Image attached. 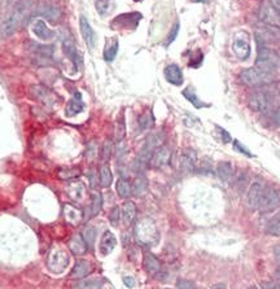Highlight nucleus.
I'll list each match as a JSON object with an SVG mask.
<instances>
[{
    "label": "nucleus",
    "mask_w": 280,
    "mask_h": 289,
    "mask_svg": "<svg viewBox=\"0 0 280 289\" xmlns=\"http://www.w3.org/2000/svg\"><path fill=\"white\" fill-rule=\"evenodd\" d=\"M29 8L30 3H27V2H22V3L18 4V6L9 13L8 17L4 18V20L2 21V23H0V37L7 38L15 34L23 23V20L26 17Z\"/></svg>",
    "instance_id": "1"
},
{
    "label": "nucleus",
    "mask_w": 280,
    "mask_h": 289,
    "mask_svg": "<svg viewBox=\"0 0 280 289\" xmlns=\"http://www.w3.org/2000/svg\"><path fill=\"white\" fill-rule=\"evenodd\" d=\"M280 57L274 49L269 48L266 44L258 43V55L256 58V68L266 73H274L279 67Z\"/></svg>",
    "instance_id": "2"
},
{
    "label": "nucleus",
    "mask_w": 280,
    "mask_h": 289,
    "mask_svg": "<svg viewBox=\"0 0 280 289\" xmlns=\"http://www.w3.org/2000/svg\"><path fill=\"white\" fill-rule=\"evenodd\" d=\"M240 79L246 86L256 87L271 83L274 81V75H272V73H266L254 67L249 68V69H244L243 72L240 73Z\"/></svg>",
    "instance_id": "3"
},
{
    "label": "nucleus",
    "mask_w": 280,
    "mask_h": 289,
    "mask_svg": "<svg viewBox=\"0 0 280 289\" xmlns=\"http://www.w3.org/2000/svg\"><path fill=\"white\" fill-rule=\"evenodd\" d=\"M162 143H164V136L161 134H150L145 139L144 144H143L136 159L142 162V164H144V165H147V162L150 161L153 153L161 147Z\"/></svg>",
    "instance_id": "4"
},
{
    "label": "nucleus",
    "mask_w": 280,
    "mask_h": 289,
    "mask_svg": "<svg viewBox=\"0 0 280 289\" xmlns=\"http://www.w3.org/2000/svg\"><path fill=\"white\" fill-rule=\"evenodd\" d=\"M68 265H69V254L65 252V249L57 248V246L51 249L48 254V261H47V266H48L49 271L60 274L67 269Z\"/></svg>",
    "instance_id": "5"
},
{
    "label": "nucleus",
    "mask_w": 280,
    "mask_h": 289,
    "mask_svg": "<svg viewBox=\"0 0 280 289\" xmlns=\"http://www.w3.org/2000/svg\"><path fill=\"white\" fill-rule=\"evenodd\" d=\"M135 236L136 239H138L139 243L144 244V245H150V244L156 243L157 240L156 226L148 219L142 220V222L136 226Z\"/></svg>",
    "instance_id": "6"
},
{
    "label": "nucleus",
    "mask_w": 280,
    "mask_h": 289,
    "mask_svg": "<svg viewBox=\"0 0 280 289\" xmlns=\"http://www.w3.org/2000/svg\"><path fill=\"white\" fill-rule=\"evenodd\" d=\"M280 204V194L275 189L274 187H266L262 189V195H261L260 205H258V210L261 213H271L272 210L279 206Z\"/></svg>",
    "instance_id": "7"
},
{
    "label": "nucleus",
    "mask_w": 280,
    "mask_h": 289,
    "mask_svg": "<svg viewBox=\"0 0 280 289\" xmlns=\"http://www.w3.org/2000/svg\"><path fill=\"white\" fill-rule=\"evenodd\" d=\"M274 105V96L267 91H258L254 92L249 99V107L258 113L269 112Z\"/></svg>",
    "instance_id": "8"
},
{
    "label": "nucleus",
    "mask_w": 280,
    "mask_h": 289,
    "mask_svg": "<svg viewBox=\"0 0 280 289\" xmlns=\"http://www.w3.org/2000/svg\"><path fill=\"white\" fill-rule=\"evenodd\" d=\"M258 17L265 25H271V26H280V12L272 6L271 2H262L258 11Z\"/></svg>",
    "instance_id": "9"
},
{
    "label": "nucleus",
    "mask_w": 280,
    "mask_h": 289,
    "mask_svg": "<svg viewBox=\"0 0 280 289\" xmlns=\"http://www.w3.org/2000/svg\"><path fill=\"white\" fill-rule=\"evenodd\" d=\"M277 39H280V30L277 26L265 25L256 31V41L260 44L271 43V42H276Z\"/></svg>",
    "instance_id": "10"
},
{
    "label": "nucleus",
    "mask_w": 280,
    "mask_h": 289,
    "mask_svg": "<svg viewBox=\"0 0 280 289\" xmlns=\"http://www.w3.org/2000/svg\"><path fill=\"white\" fill-rule=\"evenodd\" d=\"M197 154L194 149L191 148H185L182 150L179 157V166L182 173L190 174L192 171H195L196 168V161H197Z\"/></svg>",
    "instance_id": "11"
},
{
    "label": "nucleus",
    "mask_w": 280,
    "mask_h": 289,
    "mask_svg": "<svg viewBox=\"0 0 280 289\" xmlns=\"http://www.w3.org/2000/svg\"><path fill=\"white\" fill-rule=\"evenodd\" d=\"M170 158H171L170 149H169L168 147H164V145H161V147H160L159 149L154 152L153 156H152V158H150L149 162H150V165H152V168L161 169V168H164V166L169 165Z\"/></svg>",
    "instance_id": "12"
},
{
    "label": "nucleus",
    "mask_w": 280,
    "mask_h": 289,
    "mask_svg": "<svg viewBox=\"0 0 280 289\" xmlns=\"http://www.w3.org/2000/svg\"><path fill=\"white\" fill-rule=\"evenodd\" d=\"M79 29H81L82 38L86 42L88 49H92L96 44V34L84 16H81V18H79Z\"/></svg>",
    "instance_id": "13"
},
{
    "label": "nucleus",
    "mask_w": 280,
    "mask_h": 289,
    "mask_svg": "<svg viewBox=\"0 0 280 289\" xmlns=\"http://www.w3.org/2000/svg\"><path fill=\"white\" fill-rule=\"evenodd\" d=\"M63 213L65 220L72 226H78L83 220V213H82L81 209L75 208L74 205H70V204L64 205Z\"/></svg>",
    "instance_id": "14"
},
{
    "label": "nucleus",
    "mask_w": 280,
    "mask_h": 289,
    "mask_svg": "<svg viewBox=\"0 0 280 289\" xmlns=\"http://www.w3.org/2000/svg\"><path fill=\"white\" fill-rule=\"evenodd\" d=\"M165 78L169 83L174 84V86H180L183 83V73L178 65L170 64L165 68Z\"/></svg>",
    "instance_id": "15"
},
{
    "label": "nucleus",
    "mask_w": 280,
    "mask_h": 289,
    "mask_svg": "<svg viewBox=\"0 0 280 289\" xmlns=\"http://www.w3.org/2000/svg\"><path fill=\"white\" fill-rule=\"evenodd\" d=\"M262 184L260 182H256L251 185L248 191V197H246V201H248L249 208L256 210L258 209V205H260V200H261V195H262Z\"/></svg>",
    "instance_id": "16"
},
{
    "label": "nucleus",
    "mask_w": 280,
    "mask_h": 289,
    "mask_svg": "<svg viewBox=\"0 0 280 289\" xmlns=\"http://www.w3.org/2000/svg\"><path fill=\"white\" fill-rule=\"evenodd\" d=\"M32 31L34 33V35H37L39 39L42 41H51L53 38V31L51 29H48L46 25V22L42 20H35L32 23Z\"/></svg>",
    "instance_id": "17"
},
{
    "label": "nucleus",
    "mask_w": 280,
    "mask_h": 289,
    "mask_svg": "<svg viewBox=\"0 0 280 289\" xmlns=\"http://www.w3.org/2000/svg\"><path fill=\"white\" fill-rule=\"evenodd\" d=\"M143 267L150 275H157L161 272V263L152 253L145 252L143 255Z\"/></svg>",
    "instance_id": "18"
},
{
    "label": "nucleus",
    "mask_w": 280,
    "mask_h": 289,
    "mask_svg": "<svg viewBox=\"0 0 280 289\" xmlns=\"http://www.w3.org/2000/svg\"><path fill=\"white\" fill-rule=\"evenodd\" d=\"M117 245L116 236L110 231H105L100 240V253L103 255H108L114 250Z\"/></svg>",
    "instance_id": "19"
},
{
    "label": "nucleus",
    "mask_w": 280,
    "mask_h": 289,
    "mask_svg": "<svg viewBox=\"0 0 280 289\" xmlns=\"http://www.w3.org/2000/svg\"><path fill=\"white\" fill-rule=\"evenodd\" d=\"M69 249H70V252H72L74 255H83L84 253L87 252L88 246H87V244H86V241H84L82 234H75L74 236L70 239Z\"/></svg>",
    "instance_id": "20"
},
{
    "label": "nucleus",
    "mask_w": 280,
    "mask_h": 289,
    "mask_svg": "<svg viewBox=\"0 0 280 289\" xmlns=\"http://www.w3.org/2000/svg\"><path fill=\"white\" fill-rule=\"evenodd\" d=\"M63 49H64V52H65V55H67L68 57L72 60L73 64H74L75 70H78L79 67H81L82 58H81V56H79L77 48H75L74 43H73V42H70V41H64Z\"/></svg>",
    "instance_id": "21"
},
{
    "label": "nucleus",
    "mask_w": 280,
    "mask_h": 289,
    "mask_svg": "<svg viewBox=\"0 0 280 289\" xmlns=\"http://www.w3.org/2000/svg\"><path fill=\"white\" fill-rule=\"evenodd\" d=\"M119 17H121L122 20L114 18V22H113V25H121L122 27H129V29H134V27L138 25L139 20L142 18V15H140V13H126V15H121Z\"/></svg>",
    "instance_id": "22"
},
{
    "label": "nucleus",
    "mask_w": 280,
    "mask_h": 289,
    "mask_svg": "<svg viewBox=\"0 0 280 289\" xmlns=\"http://www.w3.org/2000/svg\"><path fill=\"white\" fill-rule=\"evenodd\" d=\"M91 272V265L87 261L79 260L78 262L75 263L73 267L72 272H70V278L74 279H83L86 278L87 275Z\"/></svg>",
    "instance_id": "23"
},
{
    "label": "nucleus",
    "mask_w": 280,
    "mask_h": 289,
    "mask_svg": "<svg viewBox=\"0 0 280 289\" xmlns=\"http://www.w3.org/2000/svg\"><path fill=\"white\" fill-rule=\"evenodd\" d=\"M232 49L240 60H246L251 56V44L243 39H236L232 43Z\"/></svg>",
    "instance_id": "24"
},
{
    "label": "nucleus",
    "mask_w": 280,
    "mask_h": 289,
    "mask_svg": "<svg viewBox=\"0 0 280 289\" xmlns=\"http://www.w3.org/2000/svg\"><path fill=\"white\" fill-rule=\"evenodd\" d=\"M67 194L72 197L74 201H82L86 195V188L82 182H73L67 187Z\"/></svg>",
    "instance_id": "25"
},
{
    "label": "nucleus",
    "mask_w": 280,
    "mask_h": 289,
    "mask_svg": "<svg viewBox=\"0 0 280 289\" xmlns=\"http://www.w3.org/2000/svg\"><path fill=\"white\" fill-rule=\"evenodd\" d=\"M122 219L126 226H131L136 219V206L133 201H126L122 205Z\"/></svg>",
    "instance_id": "26"
},
{
    "label": "nucleus",
    "mask_w": 280,
    "mask_h": 289,
    "mask_svg": "<svg viewBox=\"0 0 280 289\" xmlns=\"http://www.w3.org/2000/svg\"><path fill=\"white\" fill-rule=\"evenodd\" d=\"M83 108H84V105H83V103H82L81 95L77 92L74 98H73L72 100L68 103L65 112H67L68 117H74V116H77L78 113H81L82 110H83Z\"/></svg>",
    "instance_id": "27"
},
{
    "label": "nucleus",
    "mask_w": 280,
    "mask_h": 289,
    "mask_svg": "<svg viewBox=\"0 0 280 289\" xmlns=\"http://www.w3.org/2000/svg\"><path fill=\"white\" fill-rule=\"evenodd\" d=\"M117 52H118V41H117V38H113L110 39L109 42L107 43L104 48V53H103V57L107 62H112L114 58H116Z\"/></svg>",
    "instance_id": "28"
},
{
    "label": "nucleus",
    "mask_w": 280,
    "mask_h": 289,
    "mask_svg": "<svg viewBox=\"0 0 280 289\" xmlns=\"http://www.w3.org/2000/svg\"><path fill=\"white\" fill-rule=\"evenodd\" d=\"M147 187L148 182L144 175H138V177L134 179L133 185H131V194L136 197L142 196V195L147 191Z\"/></svg>",
    "instance_id": "29"
},
{
    "label": "nucleus",
    "mask_w": 280,
    "mask_h": 289,
    "mask_svg": "<svg viewBox=\"0 0 280 289\" xmlns=\"http://www.w3.org/2000/svg\"><path fill=\"white\" fill-rule=\"evenodd\" d=\"M113 174L107 165H103L99 170V183L103 188H108L112 185Z\"/></svg>",
    "instance_id": "30"
},
{
    "label": "nucleus",
    "mask_w": 280,
    "mask_h": 289,
    "mask_svg": "<svg viewBox=\"0 0 280 289\" xmlns=\"http://www.w3.org/2000/svg\"><path fill=\"white\" fill-rule=\"evenodd\" d=\"M217 174L221 180L227 182L231 179L232 177V166L230 162H220V165L217 168Z\"/></svg>",
    "instance_id": "31"
},
{
    "label": "nucleus",
    "mask_w": 280,
    "mask_h": 289,
    "mask_svg": "<svg viewBox=\"0 0 280 289\" xmlns=\"http://www.w3.org/2000/svg\"><path fill=\"white\" fill-rule=\"evenodd\" d=\"M117 194H118L119 197L122 199H127V197L131 196V184L130 182L125 178H121L117 182Z\"/></svg>",
    "instance_id": "32"
},
{
    "label": "nucleus",
    "mask_w": 280,
    "mask_h": 289,
    "mask_svg": "<svg viewBox=\"0 0 280 289\" xmlns=\"http://www.w3.org/2000/svg\"><path fill=\"white\" fill-rule=\"evenodd\" d=\"M37 15L43 16V17L48 18V20L55 22V21L58 18V16H60V11H58V9L53 6H44V7H42L41 11H38Z\"/></svg>",
    "instance_id": "33"
},
{
    "label": "nucleus",
    "mask_w": 280,
    "mask_h": 289,
    "mask_svg": "<svg viewBox=\"0 0 280 289\" xmlns=\"http://www.w3.org/2000/svg\"><path fill=\"white\" fill-rule=\"evenodd\" d=\"M183 96H184V98L187 99V100L191 103V104H194L195 108H205V107H208V105H206L205 103H202L201 100H200V99L197 98L196 93H195V91H194V88H192V87H188V88H185V90L183 91Z\"/></svg>",
    "instance_id": "34"
},
{
    "label": "nucleus",
    "mask_w": 280,
    "mask_h": 289,
    "mask_svg": "<svg viewBox=\"0 0 280 289\" xmlns=\"http://www.w3.org/2000/svg\"><path fill=\"white\" fill-rule=\"evenodd\" d=\"M34 90H37V92H35L37 93V98L39 99L42 103H44V104L47 105L53 104V95L51 92H48L44 87L35 86Z\"/></svg>",
    "instance_id": "35"
},
{
    "label": "nucleus",
    "mask_w": 280,
    "mask_h": 289,
    "mask_svg": "<svg viewBox=\"0 0 280 289\" xmlns=\"http://www.w3.org/2000/svg\"><path fill=\"white\" fill-rule=\"evenodd\" d=\"M266 232L269 235H272V236H280V213L275 215L274 218H271V220L267 223Z\"/></svg>",
    "instance_id": "36"
},
{
    "label": "nucleus",
    "mask_w": 280,
    "mask_h": 289,
    "mask_svg": "<svg viewBox=\"0 0 280 289\" xmlns=\"http://www.w3.org/2000/svg\"><path fill=\"white\" fill-rule=\"evenodd\" d=\"M82 171L79 169H61L57 173L58 179L63 180H69V179H75L81 175Z\"/></svg>",
    "instance_id": "37"
},
{
    "label": "nucleus",
    "mask_w": 280,
    "mask_h": 289,
    "mask_svg": "<svg viewBox=\"0 0 280 289\" xmlns=\"http://www.w3.org/2000/svg\"><path fill=\"white\" fill-rule=\"evenodd\" d=\"M82 236H83L84 241H86L87 246L88 249L92 250L94 249V244H95V239H96V230L94 227H86L82 232Z\"/></svg>",
    "instance_id": "38"
},
{
    "label": "nucleus",
    "mask_w": 280,
    "mask_h": 289,
    "mask_svg": "<svg viewBox=\"0 0 280 289\" xmlns=\"http://www.w3.org/2000/svg\"><path fill=\"white\" fill-rule=\"evenodd\" d=\"M153 123H154V118L150 112L144 113V114H142V116L139 117V127H140V130H148V129H150L153 126Z\"/></svg>",
    "instance_id": "39"
},
{
    "label": "nucleus",
    "mask_w": 280,
    "mask_h": 289,
    "mask_svg": "<svg viewBox=\"0 0 280 289\" xmlns=\"http://www.w3.org/2000/svg\"><path fill=\"white\" fill-rule=\"evenodd\" d=\"M112 3H113V0H96L95 7H96V9H98L99 15L100 16L108 15L110 8H112Z\"/></svg>",
    "instance_id": "40"
},
{
    "label": "nucleus",
    "mask_w": 280,
    "mask_h": 289,
    "mask_svg": "<svg viewBox=\"0 0 280 289\" xmlns=\"http://www.w3.org/2000/svg\"><path fill=\"white\" fill-rule=\"evenodd\" d=\"M103 279H90V280H81L75 284V288H101L103 286Z\"/></svg>",
    "instance_id": "41"
},
{
    "label": "nucleus",
    "mask_w": 280,
    "mask_h": 289,
    "mask_svg": "<svg viewBox=\"0 0 280 289\" xmlns=\"http://www.w3.org/2000/svg\"><path fill=\"white\" fill-rule=\"evenodd\" d=\"M103 206V197L99 192H92V205H91V214L96 215L99 214V211L101 210Z\"/></svg>",
    "instance_id": "42"
},
{
    "label": "nucleus",
    "mask_w": 280,
    "mask_h": 289,
    "mask_svg": "<svg viewBox=\"0 0 280 289\" xmlns=\"http://www.w3.org/2000/svg\"><path fill=\"white\" fill-rule=\"evenodd\" d=\"M112 150H113V142L112 140H105L103 147H101V152H100L101 161L107 162L108 159L110 158V156H112Z\"/></svg>",
    "instance_id": "43"
},
{
    "label": "nucleus",
    "mask_w": 280,
    "mask_h": 289,
    "mask_svg": "<svg viewBox=\"0 0 280 289\" xmlns=\"http://www.w3.org/2000/svg\"><path fill=\"white\" fill-rule=\"evenodd\" d=\"M116 140L117 142H121L123 139L125 134H126V126H125V118L123 114H121L118 118V121L116 122Z\"/></svg>",
    "instance_id": "44"
},
{
    "label": "nucleus",
    "mask_w": 280,
    "mask_h": 289,
    "mask_svg": "<svg viewBox=\"0 0 280 289\" xmlns=\"http://www.w3.org/2000/svg\"><path fill=\"white\" fill-rule=\"evenodd\" d=\"M119 218H121V210H119L118 206H114V208L110 210L109 222L112 223L113 226H117L119 222Z\"/></svg>",
    "instance_id": "45"
},
{
    "label": "nucleus",
    "mask_w": 280,
    "mask_h": 289,
    "mask_svg": "<svg viewBox=\"0 0 280 289\" xmlns=\"http://www.w3.org/2000/svg\"><path fill=\"white\" fill-rule=\"evenodd\" d=\"M234 148H235V150H236V152H239V153L244 154V156L254 157L253 153H251V150L246 149V148L244 147V145L241 144V143H240L239 140H235V142H234Z\"/></svg>",
    "instance_id": "46"
},
{
    "label": "nucleus",
    "mask_w": 280,
    "mask_h": 289,
    "mask_svg": "<svg viewBox=\"0 0 280 289\" xmlns=\"http://www.w3.org/2000/svg\"><path fill=\"white\" fill-rule=\"evenodd\" d=\"M178 31H179V22H176L175 25L173 26V29H171L170 34H169V37L166 38V44H171L176 39V35H178Z\"/></svg>",
    "instance_id": "47"
},
{
    "label": "nucleus",
    "mask_w": 280,
    "mask_h": 289,
    "mask_svg": "<svg viewBox=\"0 0 280 289\" xmlns=\"http://www.w3.org/2000/svg\"><path fill=\"white\" fill-rule=\"evenodd\" d=\"M176 286L178 288H196V284L192 283V281H188V280H184V279H179L178 280V283H176Z\"/></svg>",
    "instance_id": "48"
},
{
    "label": "nucleus",
    "mask_w": 280,
    "mask_h": 289,
    "mask_svg": "<svg viewBox=\"0 0 280 289\" xmlns=\"http://www.w3.org/2000/svg\"><path fill=\"white\" fill-rule=\"evenodd\" d=\"M126 147L123 145V143L119 142L118 145H116V158H121L126 154Z\"/></svg>",
    "instance_id": "49"
},
{
    "label": "nucleus",
    "mask_w": 280,
    "mask_h": 289,
    "mask_svg": "<svg viewBox=\"0 0 280 289\" xmlns=\"http://www.w3.org/2000/svg\"><path fill=\"white\" fill-rule=\"evenodd\" d=\"M217 129H218V131L221 133V138H222L223 143L231 142V135H230V133H227V131H226L225 129H222V127H217Z\"/></svg>",
    "instance_id": "50"
},
{
    "label": "nucleus",
    "mask_w": 280,
    "mask_h": 289,
    "mask_svg": "<svg viewBox=\"0 0 280 289\" xmlns=\"http://www.w3.org/2000/svg\"><path fill=\"white\" fill-rule=\"evenodd\" d=\"M123 283L125 285L129 286V288H134V286H135V279H134L133 276H125Z\"/></svg>",
    "instance_id": "51"
},
{
    "label": "nucleus",
    "mask_w": 280,
    "mask_h": 289,
    "mask_svg": "<svg viewBox=\"0 0 280 289\" xmlns=\"http://www.w3.org/2000/svg\"><path fill=\"white\" fill-rule=\"evenodd\" d=\"M274 122L277 124V126H280V107L277 108L276 110H275V113H274Z\"/></svg>",
    "instance_id": "52"
},
{
    "label": "nucleus",
    "mask_w": 280,
    "mask_h": 289,
    "mask_svg": "<svg viewBox=\"0 0 280 289\" xmlns=\"http://www.w3.org/2000/svg\"><path fill=\"white\" fill-rule=\"evenodd\" d=\"M274 255L277 261L280 262V245H276L274 248Z\"/></svg>",
    "instance_id": "53"
},
{
    "label": "nucleus",
    "mask_w": 280,
    "mask_h": 289,
    "mask_svg": "<svg viewBox=\"0 0 280 289\" xmlns=\"http://www.w3.org/2000/svg\"><path fill=\"white\" fill-rule=\"evenodd\" d=\"M275 278H276V280L279 281V284H277V285H275V288H280V266L277 267L276 271H275Z\"/></svg>",
    "instance_id": "54"
},
{
    "label": "nucleus",
    "mask_w": 280,
    "mask_h": 289,
    "mask_svg": "<svg viewBox=\"0 0 280 289\" xmlns=\"http://www.w3.org/2000/svg\"><path fill=\"white\" fill-rule=\"evenodd\" d=\"M271 3H272V6H274L275 8L280 12V0H271Z\"/></svg>",
    "instance_id": "55"
},
{
    "label": "nucleus",
    "mask_w": 280,
    "mask_h": 289,
    "mask_svg": "<svg viewBox=\"0 0 280 289\" xmlns=\"http://www.w3.org/2000/svg\"><path fill=\"white\" fill-rule=\"evenodd\" d=\"M213 288H226V285H223V284H218V285H214Z\"/></svg>",
    "instance_id": "56"
},
{
    "label": "nucleus",
    "mask_w": 280,
    "mask_h": 289,
    "mask_svg": "<svg viewBox=\"0 0 280 289\" xmlns=\"http://www.w3.org/2000/svg\"><path fill=\"white\" fill-rule=\"evenodd\" d=\"M192 2H195V3H204L206 0H192Z\"/></svg>",
    "instance_id": "57"
},
{
    "label": "nucleus",
    "mask_w": 280,
    "mask_h": 289,
    "mask_svg": "<svg viewBox=\"0 0 280 289\" xmlns=\"http://www.w3.org/2000/svg\"><path fill=\"white\" fill-rule=\"evenodd\" d=\"M6 2H13V0H6Z\"/></svg>",
    "instance_id": "58"
},
{
    "label": "nucleus",
    "mask_w": 280,
    "mask_h": 289,
    "mask_svg": "<svg viewBox=\"0 0 280 289\" xmlns=\"http://www.w3.org/2000/svg\"><path fill=\"white\" fill-rule=\"evenodd\" d=\"M135 2H140V0H135Z\"/></svg>",
    "instance_id": "59"
}]
</instances>
